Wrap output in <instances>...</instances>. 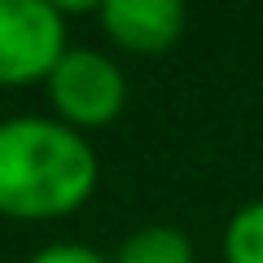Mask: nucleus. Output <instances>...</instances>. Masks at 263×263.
Returning <instances> with one entry per match:
<instances>
[{
  "instance_id": "1",
  "label": "nucleus",
  "mask_w": 263,
  "mask_h": 263,
  "mask_svg": "<svg viewBox=\"0 0 263 263\" xmlns=\"http://www.w3.org/2000/svg\"><path fill=\"white\" fill-rule=\"evenodd\" d=\"M97 189V154L62 119L18 114L0 123V215L62 219Z\"/></svg>"
},
{
  "instance_id": "2",
  "label": "nucleus",
  "mask_w": 263,
  "mask_h": 263,
  "mask_svg": "<svg viewBox=\"0 0 263 263\" xmlns=\"http://www.w3.org/2000/svg\"><path fill=\"white\" fill-rule=\"evenodd\" d=\"M66 53V18L48 0H0V88L48 84Z\"/></svg>"
},
{
  "instance_id": "3",
  "label": "nucleus",
  "mask_w": 263,
  "mask_h": 263,
  "mask_svg": "<svg viewBox=\"0 0 263 263\" xmlns=\"http://www.w3.org/2000/svg\"><path fill=\"white\" fill-rule=\"evenodd\" d=\"M48 101L66 127H105L127 105V79L97 48H66L48 75Z\"/></svg>"
},
{
  "instance_id": "4",
  "label": "nucleus",
  "mask_w": 263,
  "mask_h": 263,
  "mask_svg": "<svg viewBox=\"0 0 263 263\" xmlns=\"http://www.w3.org/2000/svg\"><path fill=\"white\" fill-rule=\"evenodd\" d=\"M101 27L127 53H167L184 35V5L176 0H105Z\"/></svg>"
},
{
  "instance_id": "5",
  "label": "nucleus",
  "mask_w": 263,
  "mask_h": 263,
  "mask_svg": "<svg viewBox=\"0 0 263 263\" xmlns=\"http://www.w3.org/2000/svg\"><path fill=\"white\" fill-rule=\"evenodd\" d=\"M114 263H197V250L189 241V233H180L171 224H149V228H136L119 246Z\"/></svg>"
},
{
  "instance_id": "6",
  "label": "nucleus",
  "mask_w": 263,
  "mask_h": 263,
  "mask_svg": "<svg viewBox=\"0 0 263 263\" xmlns=\"http://www.w3.org/2000/svg\"><path fill=\"white\" fill-rule=\"evenodd\" d=\"M224 259L228 263H263V197L246 202L224 228Z\"/></svg>"
},
{
  "instance_id": "7",
  "label": "nucleus",
  "mask_w": 263,
  "mask_h": 263,
  "mask_svg": "<svg viewBox=\"0 0 263 263\" xmlns=\"http://www.w3.org/2000/svg\"><path fill=\"white\" fill-rule=\"evenodd\" d=\"M27 263H114V259H105L101 250H92V246H79V241H57V246L35 250Z\"/></svg>"
}]
</instances>
